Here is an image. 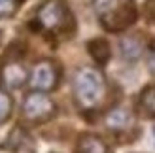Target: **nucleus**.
<instances>
[{
	"instance_id": "nucleus-5",
	"label": "nucleus",
	"mask_w": 155,
	"mask_h": 153,
	"mask_svg": "<svg viewBox=\"0 0 155 153\" xmlns=\"http://www.w3.org/2000/svg\"><path fill=\"white\" fill-rule=\"evenodd\" d=\"M59 66L55 64V60L44 59L38 60L32 66L28 76V85L32 91H42V93H49V91L57 89L59 85Z\"/></svg>"
},
{
	"instance_id": "nucleus-13",
	"label": "nucleus",
	"mask_w": 155,
	"mask_h": 153,
	"mask_svg": "<svg viewBox=\"0 0 155 153\" xmlns=\"http://www.w3.org/2000/svg\"><path fill=\"white\" fill-rule=\"evenodd\" d=\"M21 0H0V19H10L19 10Z\"/></svg>"
},
{
	"instance_id": "nucleus-14",
	"label": "nucleus",
	"mask_w": 155,
	"mask_h": 153,
	"mask_svg": "<svg viewBox=\"0 0 155 153\" xmlns=\"http://www.w3.org/2000/svg\"><path fill=\"white\" fill-rule=\"evenodd\" d=\"M146 17L151 23H155V0H148L146 2Z\"/></svg>"
},
{
	"instance_id": "nucleus-4",
	"label": "nucleus",
	"mask_w": 155,
	"mask_h": 153,
	"mask_svg": "<svg viewBox=\"0 0 155 153\" xmlns=\"http://www.w3.org/2000/svg\"><path fill=\"white\" fill-rule=\"evenodd\" d=\"M57 113V104L48 93L42 91H32L23 98L21 104V117L30 125H40L55 117Z\"/></svg>"
},
{
	"instance_id": "nucleus-15",
	"label": "nucleus",
	"mask_w": 155,
	"mask_h": 153,
	"mask_svg": "<svg viewBox=\"0 0 155 153\" xmlns=\"http://www.w3.org/2000/svg\"><path fill=\"white\" fill-rule=\"evenodd\" d=\"M148 68L151 70V74H155V51H151L148 57Z\"/></svg>"
},
{
	"instance_id": "nucleus-6",
	"label": "nucleus",
	"mask_w": 155,
	"mask_h": 153,
	"mask_svg": "<svg viewBox=\"0 0 155 153\" xmlns=\"http://www.w3.org/2000/svg\"><path fill=\"white\" fill-rule=\"evenodd\" d=\"M28 70L19 59H4L0 64V83L6 91L21 89L28 83Z\"/></svg>"
},
{
	"instance_id": "nucleus-8",
	"label": "nucleus",
	"mask_w": 155,
	"mask_h": 153,
	"mask_svg": "<svg viewBox=\"0 0 155 153\" xmlns=\"http://www.w3.org/2000/svg\"><path fill=\"white\" fill-rule=\"evenodd\" d=\"M76 153H112L108 144L97 134L85 132L78 138L76 144Z\"/></svg>"
},
{
	"instance_id": "nucleus-1",
	"label": "nucleus",
	"mask_w": 155,
	"mask_h": 153,
	"mask_svg": "<svg viewBox=\"0 0 155 153\" xmlns=\"http://www.w3.org/2000/svg\"><path fill=\"white\" fill-rule=\"evenodd\" d=\"M72 95L80 112H98L108 98V81L95 66L78 68L72 80Z\"/></svg>"
},
{
	"instance_id": "nucleus-7",
	"label": "nucleus",
	"mask_w": 155,
	"mask_h": 153,
	"mask_svg": "<svg viewBox=\"0 0 155 153\" xmlns=\"http://www.w3.org/2000/svg\"><path fill=\"white\" fill-rule=\"evenodd\" d=\"M104 123H106V127L110 129L112 132H125V131H129V129L133 127L134 117H133V113H130L127 108L117 106V108H112V110L106 112Z\"/></svg>"
},
{
	"instance_id": "nucleus-3",
	"label": "nucleus",
	"mask_w": 155,
	"mask_h": 153,
	"mask_svg": "<svg viewBox=\"0 0 155 153\" xmlns=\"http://www.w3.org/2000/svg\"><path fill=\"white\" fill-rule=\"evenodd\" d=\"M34 25L48 36H61L72 28V13L64 0H45L34 13Z\"/></svg>"
},
{
	"instance_id": "nucleus-17",
	"label": "nucleus",
	"mask_w": 155,
	"mask_h": 153,
	"mask_svg": "<svg viewBox=\"0 0 155 153\" xmlns=\"http://www.w3.org/2000/svg\"><path fill=\"white\" fill-rule=\"evenodd\" d=\"M0 44H2V30H0Z\"/></svg>"
},
{
	"instance_id": "nucleus-11",
	"label": "nucleus",
	"mask_w": 155,
	"mask_h": 153,
	"mask_svg": "<svg viewBox=\"0 0 155 153\" xmlns=\"http://www.w3.org/2000/svg\"><path fill=\"white\" fill-rule=\"evenodd\" d=\"M138 102H140V108L148 116L155 117V85H148L146 89H142Z\"/></svg>"
},
{
	"instance_id": "nucleus-2",
	"label": "nucleus",
	"mask_w": 155,
	"mask_h": 153,
	"mask_svg": "<svg viewBox=\"0 0 155 153\" xmlns=\"http://www.w3.org/2000/svg\"><path fill=\"white\" fill-rule=\"evenodd\" d=\"M93 8L108 32H123L136 21V6L133 0H95Z\"/></svg>"
},
{
	"instance_id": "nucleus-10",
	"label": "nucleus",
	"mask_w": 155,
	"mask_h": 153,
	"mask_svg": "<svg viewBox=\"0 0 155 153\" xmlns=\"http://www.w3.org/2000/svg\"><path fill=\"white\" fill-rule=\"evenodd\" d=\"M87 49L91 53V57L97 60L98 64H106L108 60H110V45H108V42L104 40V38H95V40H91L87 44Z\"/></svg>"
},
{
	"instance_id": "nucleus-12",
	"label": "nucleus",
	"mask_w": 155,
	"mask_h": 153,
	"mask_svg": "<svg viewBox=\"0 0 155 153\" xmlns=\"http://www.w3.org/2000/svg\"><path fill=\"white\" fill-rule=\"evenodd\" d=\"M13 112V98L6 89H0V125H4L12 117Z\"/></svg>"
},
{
	"instance_id": "nucleus-9",
	"label": "nucleus",
	"mask_w": 155,
	"mask_h": 153,
	"mask_svg": "<svg viewBox=\"0 0 155 153\" xmlns=\"http://www.w3.org/2000/svg\"><path fill=\"white\" fill-rule=\"evenodd\" d=\"M119 51H121V55H123L125 60L134 63V60H138L144 55V42L134 34L123 36L119 40Z\"/></svg>"
},
{
	"instance_id": "nucleus-16",
	"label": "nucleus",
	"mask_w": 155,
	"mask_h": 153,
	"mask_svg": "<svg viewBox=\"0 0 155 153\" xmlns=\"http://www.w3.org/2000/svg\"><path fill=\"white\" fill-rule=\"evenodd\" d=\"M151 131H153V140H155V125H153V129H151Z\"/></svg>"
}]
</instances>
